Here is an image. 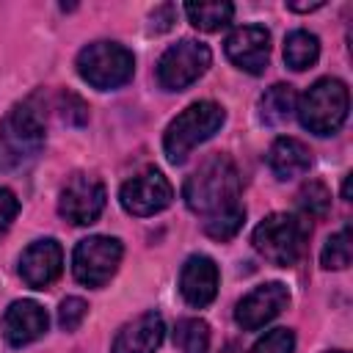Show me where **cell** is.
<instances>
[{"label":"cell","instance_id":"9c48e42d","mask_svg":"<svg viewBox=\"0 0 353 353\" xmlns=\"http://www.w3.org/2000/svg\"><path fill=\"white\" fill-rule=\"evenodd\" d=\"M105 185L94 174H72L61 188L58 212L74 226H91L105 210Z\"/></svg>","mask_w":353,"mask_h":353},{"label":"cell","instance_id":"5b68a950","mask_svg":"<svg viewBox=\"0 0 353 353\" xmlns=\"http://www.w3.org/2000/svg\"><path fill=\"white\" fill-rule=\"evenodd\" d=\"M347 108H350L347 85L336 77L317 80L314 85L306 88V94L295 105L301 124L314 135H334L345 124Z\"/></svg>","mask_w":353,"mask_h":353},{"label":"cell","instance_id":"3957f363","mask_svg":"<svg viewBox=\"0 0 353 353\" xmlns=\"http://www.w3.org/2000/svg\"><path fill=\"white\" fill-rule=\"evenodd\" d=\"M309 234H312L309 218L298 212H273L256 223L251 243L268 262L279 268H292L303 256Z\"/></svg>","mask_w":353,"mask_h":353},{"label":"cell","instance_id":"7a4b0ae2","mask_svg":"<svg viewBox=\"0 0 353 353\" xmlns=\"http://www.w3.org/2000/svg\"><path fill=\"white\" fill-rule=\"evenodd\" d=\"M44 113L33 99L14 105L0 121V171L28 165L44 149Z\"/></svg>","mask_w":353,"mask_h":353},{"label":"cell","instance_id":"7c38bea8","mask_svg":"<svg viewBox=\"0 0 353 353\" xmlns=\"http://www.w3.org/2000/svg\"><path fill=\"white\" fill-rule=\"evenodd\" d=\"M63 270V248L58 240H33L19 256V276L30 290H47Z\"/></svg>","mask_w":353,"mask_h":353},{"label":"cell","instance_id":"f1b7e54d","mask_svg":"<svg viewBox=\"0 0 353 353\" xmlns=\"http://www.w3.org/2000/svg\"><path fill=\"white\" fill-rule=\"evenodd\" d=\"M223 353H243V350H240V347H237V345H234V342H229V345H226V347H223Z\"/></svg>","mask_w":353,"mask_h":353},{"label":"cell","instance_id":"52a82bcc","mask_svg":"<svg viewBox=\"0 0 353 353\" xmlns=\"http://www.w3.org/2000/svg\"><path fill=\"white\" fill-rule=\"evenodd\" d=\"M212 52L204 41L182 39L171 44L157 61V83L165 91H185L210 69Z\"/></svg>","mask_w":353,"mask_h":353},{"label":"cell","instance_id":"4316f807","mask_svg":"<svg viewBox=\"0 0 353 353\" xmlns=\"http://www.w3.org/2000/svg\"><path fill=\"white\" fill-rule=\"evenodd\" d=\"M171 17H174V6H160V8H154L152 22H157L154 25L157 30H165V28H171Z\"/></svg>","mask_w":353,"mask_h":353},{"label":"cell","instance_id":"e0dca14e","mask_svg":"<svg viewBox=\"0 0 353 353\" xmlns=\"http://www.w3.org/2000/svg\"><path fill=\"white\" fill-rule=\"evenodd\" d=\"M268 165L279 179H295L312 168V152L303 141L284 135V138L273 141V146L268 152Z\"/></svg>","mask_w":353,"mask_h":353},{"label":"cell","instance_id":"d6986e66","mask_svg":"<svg viewBox=\"0 0 353 353\" xmlns=\"http://www.w3.org/2000/svg\"><path fill=\"white\" fill-rule=\"evenodd\" d=\"M320 58V41L309 30H292L284 41V63L295 72H303L314 66Z\"/></svg>","mask_w":353,"mask_h":353},{"label":"cell","instance_id":"6da1fadb","mask_svg":"<svg viewBox=\"0 0 353 353\" xmlns=\"http://www.w3.org/2000/svg\"><path fill=\"white\" fill-rule=\"evenodd\" d=\"M240 171L226 154L207 157L182 188L185 204L204 223L212 240H229L240 232L245 221V207L240 201Z\"/></svg>","mask_w":353,"mask_h":353},{"label":"cell","instance_id":"603a6c76","mask_svg":"<svg viewBox=\"0 0 353 353\" xmlns=\"http://www.w3.org/2000/svg\"><path fill=\"white\" fill-rule=\"evenodd\" d=\"M320 262L328 270H345L350 265V226H342L336 234H331L320 251Z\"/></svg>","mask_w":353,"mask_h":353},{"label":"cell","instance_id":"484cf974","mask_svg":"<svg viewBox=\"0 0 353 353\" xmlns=\"http://www.w3.org/2000/svg\"><path fill=\"white\" fill-rule=\"evenodd\" d=\"M17 212H19V199L8 188H0V237L11 229Z\"/></svg>","mask_w":353,"mask_h":353},{"label":"cell","instance_id":"44dd1931","mask_svg":"<svg viewBox=\"0 0 353 353\" xmlns=\"http://www.w3.org/2000/svg\"><path fill=\"white\" fill-rule=\"evenodd\" d=\"M174 345L179 353H207L210 350V325L199 317H185L174 328Z\"/></svg>","mask_w":353,"mask_h":353},{"label":"cell","instance_id":"5bb4252c","mask_svg":"<svg viewBox=\"0 0 353 353\" xmlns=\"http://www.w3.org/2000/svg\"><path fill=\"white\" fill-rule=\"evenodd\" d=\"M47 323H50V317H47L44 306L25 298V301H14L6 309V314L0 320V331L11 347H22V345H30L39 336H44Z\"/></svg>","mask_w":353,"mask_h":353},{"label":"cell","instance_id":"d4e9b609","mask_svg":"<svg viewBox=\"0 0 353 353\" xmlns=\"http://www.w3.org/2000/svg\"><path fill=\"white\" fill-rule=\"evenodd\" d=\"M88 314V303L83 298H63L58 306V325L63 331H74Z\"/></svg>","mask_w":353,"mask_h":353},{"label":"cell","instance_id":"cb8c5ba5","mask_svg":"<svg viewBox=\"0 0 353 353\" xmlns=\"http://www.w3.org/2000/svg\"><path fill=\"white\" fill-rule=\"evenodd\" d=\"M295 350V334L290 328H273L265 336H259L251 347V353H292Z\"/></svg>","mask_w":353,"mask_h":353},{"label":"cell","instance_id":"ffe728a7","mask_svg":"<svg viewBox=\"0 0 353 353\" xmlns=\"http://www.w3.org/2000/svg\"><path fill=\"white\" fill-rule=\"evenodd\" d=\"M185 14L190 19L193 28L204 30V33H215L221 28H226L234 17V6L232 3H188Z\"/></svg>","mask_w":353,"mask_h":353},{"label":"cell","instance_id":"2e32d148","mask_svg":"<svg viewBox=\"0 0 353 353\" xmlns=\"http://www.w3.org/2000/svg\"><path fill=\"white\" fill-rule=\"evenodd\" d=\"M163 334H165L163 317L157 312H146L116 334L110 353H157Z\"/></svg>","mask_w":353,"mask_h":353},{"label":"cell","instance_id":"8992f818","mask_svg":"<svg viewBox=\"0 0 353 353\" xmlns=\"http://www.w3.org/2000/svg\"><path fill=\"white\" fill-rule=\"evenodd\" d=\"M135 58L119 41H91L77 52V74L99 91L121 88L132 80Z\"/></svg>","mask_w":353,"mask_h":353},{"label":"cell","instance_id":"8fae6325","mask_svg":"<svg viewBox=\"0 0 353 353\" xmlns=\"http://www.w3.org/2000/svg\"><path fill=\"white\" fill-rule=\"evenodd\" d=\"M287 303H290V290L281 281H268L254 287L248 295L237 301L234 320L243 331H256L270 320H276L287 309Z\"/></svg>","mask_w":353,"mask_h":353},{"label":"cell","instance_id":"7402d4cb","mask_svg":"<svg viewBox=\"0 0 353 353\" xmlns=\"http://www.w3.org/2000/svg\"><path fill=\"white\" fill-rule=\"evenodd\" d=\"M298 207H301V215L309 218V221L312 218H325L328 210H331V193H328V188L323 182H317V179L306 182L301 188V193H298Z\"/></svg>","mask_w":353,"mask_h":353},{"label":"cell","instance_id":"f546056e","mask_svg":"<svg viewBox=\"0 0 353 353\" xmlns=\"http://www.w3.org/2000/svg\"><path fill=\"white\" fill-rule=\"evenodd\" d=\"M328 353H345V350H328Z\"/></svg>","mask_w":353,"mask_h":353},{"label":"cell","instance_id":"9a60e30c","mask_svg":"<svg viewBox=\"0 0 353 353\" xmlns=\"http://www.w3.org/2000/svg\"><path fill=\"white\" fill-rule=\"evenodd\" d=\"M179 292L196 309L212 303L218 295V265L204 254L188 256L179 270Z\"/></svg>","mask_w":353,"mask_h":353},{"label":"cell","instance_id":"4fadbf2b","mask_svg":"<svg viewBox=\"0 0 353 353\" xmlns=\"http://www.w3.org/2000/svg\"><path fill=\"white\" fill-rule=\"evenodd\" d=\"M226 58L248 72V74H262L270 58V33L262 25H243L229 33L226 39Z\"/></svg>","mask_w":353,"mask_h":353},{"label":"cell","instance_id":"ac0fdd59","mask_svg":"<svg viewBox=\"0 0 353 353\" xmlns=\"http://www.w3.org/2000/svg\"><path fill=\"white\" fill-rule=\"evenodd\" d=\"M295 105H298L295 88L290 83H276L259 99V119L270 127H279V124L290 121V116L295 113Z\"/></svg>","mask_w":353,"mask_h":353},{"label":"cell","instance_id":"83f0119b","mask_svg":"<svg viewBox=\"0 0 353 353\" xmlns=\"http://www.w3.org/2000/svg\"><path fill=\"white\" fill-rule=\"evenodd\" d=\"M287 8L290 11H317V8H323V3H287Z\"/></svg>","mask_w":353,"mask_h":353},{"label":"cell","instance_id":"30bf717a","mask_svg":"<svg viewBox=\"0 0 353 353\" xmlns=\"http://www.w3.org/2000/svg\"><path fill=\"white\" fill-rule=\"evenodd\" d=\"M171 199H174V188L165 179V174L157 168H146V171L130 176L119 190L121 207L138 218H146V215L165 210L171 204Z\"/></svg>","mask_w":353,"mask_h":353},{"label":"cell","instance_id":"277c9868","mask_svg":"<svg viewBox=\"0 0 353 353\" xmlns=\"http://www.w3.org/2000/svg\"><path fill=\"white\" fill-rule=\"evenodd\" d=\"M226 121V110L218 102L201 99L188 105L168 127L163 135V149L171 163H185V157L204 141H210Z\"/></svg>","mask_w":353,"mask_h":353},{"label":"cell","instance_id":"ba28073f","mask_svg":"<svg viewBox=\"0 0 353 353\" xmlns=\"http://www.w3.org/2000/svg\"><path fill=\"white\" fill-rule=\"evenodd\" d=\"M121 254H124V245L119 237H108V234L85 237L74 245L72 273L85 287H105L119 270Z\"/></svg>","mask_w":353,"mask_h":353}]
</instances>
